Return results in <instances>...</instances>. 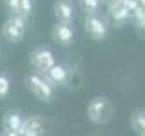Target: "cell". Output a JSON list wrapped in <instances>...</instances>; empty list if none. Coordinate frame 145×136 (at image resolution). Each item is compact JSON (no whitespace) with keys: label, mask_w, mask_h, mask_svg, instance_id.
I'll list each match as a JSON object with an SVG mask.
<instances>
[{"label":"cell","mask_w":145,"mask_h":136,"mask_svg":"<svg viewBox=\"0 0 145 136\" xmlns=\"http://www.w3.org/2000/svg\"><path fill=\"white\" fill-rule=\"evenodd\" d=\"M25 87L29 89V93L36 100H40L44 103L53 102L54 96H56V87L40 71H29L25 75Z\"/></svg>","instance_id":"1"},{"label":"cell","mask_w":145,"mask_h":136,"mask_svg":"<svg viewBox=\"0 0 145 136\" xmlns=\"http://www.w3.org/2000/svg\"><path fill=\"white\" fill-rule=\"evenodd\" d=\"M87 118L94 125H103L112 118V103L107 96H93L87 103Z\"/></svg>","instance_id":"2"},{"label":"cell","mask_w":145,"mask_h":136,"mask_svg":"<svg viewBox=\"0 0 145 136\" xmlns=\"http://www.w3.org/2000/svg\"><path fill=\"white\" fill-rule=\"evenodd\" d=\"M27 31V20L20 15H9L2 24V36L9 44H20Z\"/></svg>","instance_id":"3"},{"label":"cell","mask_w":145,"mask_h":136,"mask_svg":"<svg viewBox=\"0 0 145 136\" xmlns=\"http://www.w3.org/2000/svg\"><path fill=\"white\" fill-rule=\"evenodd\" d=\"M84 29H85V35H87L93 42H103L109 36V24L103 16H100V13L85 15Z\"/></svg>","instance_id":"4"},{"label":"cell","mask_w":145,"mask_h":136,"mask_svg":"<svg viewBox=\"0 0 145 136\" xmlns=\"http://www.w3.org/2000/svg\"><path fill=\"white\" fill-rule=\"evenodd\" d=\"M54 63H56V54L47 45H38L29 53V65L35 71L45 73L47 69H51Z\"/></svg>","instance_id":"5"},{"label":"cell","mask_w":145,"mask_h":136,"mask_svg":"<svg viewBox=\"0 0 145 136\" xmlns=\"http://www.w3.org/2000/svg\"><path fill=\"white\" fill-rule=\"evenodd\" d=\"M51 36H53V40L58 45H62V47H69V45L74 42V36H76L74 24H71V22H58L56 20V24L53 26Z\"/></svg>","instance_id":"6"},{"label":"cell","mask_w":145,"mask_h":136,"mask_svg":"<svg viewBox=\"0 0 145 136\" xmlns=\"http://www.w3.org/2000/svg\"><path fill=\"white\" fill-rule=\"evenodd\" d=\"M24 118H25L24 112L18 111V109H9V111H6L2 116V134L18 136V129L22 127Z\"/></svg>","instance_id":"7"},{"label":"cell","mask_w":145,"mask_h":136,"mask_svg":"<svg viewBox=\"0 0 145 136\" xmlns=\"http://www.w3.org/2000/svg\"><path fill=\"white\" fill-rule=\"evenodd\" d=\"M44 75L54 87H65V85L69 84V80H71V69L65 65V63H60V62H56L51 69H47Z\"/></svg>","instance_id":"8"},{"label":"cell","mask_w":145,"mask_h":136,"mask_svg":"<svg viewBox=\"0 0 145 136\" xmlns=\"http://www.w3.org/2000/svg\"><path fill=\"white\" fill-rule=\"evenodd\" d=\"M53 15L58 22H71V24H74V18H76L74 2L72 0H54Z\"/></svg>","instance_id":"9"},{"label":"cell","mask_w":145,"mask_h":136,"mask_svg":"<svg viewBox=\"0 0 145 136\" xmlns=\"http://www.w3.org/2000/svg\"><path fill=\"white\" fill-rule=\"evenodd\" d=\"M45 133V120L44 116H25L22 127L18 129V136H40Z\"/></svg>","instance_id":"10"},{"label":"cell","mask_w":145,"mask_h":136,"mask_svg":"<svg viewBox=\"0 0 145 136\" xmlns=\"http://www.w3.org/2000/svg\"><path fill=\"white\" fill-rule=\"evenodd\" d=\"M109 16H111V20L114 22L116 26H125L127 22L131 20V11H129V7L125 6L123 0H120V2L109 4Z\"/></svg>","instance_id":"11"},{"label":"cell","mask_w":145,"mask_h":136,"mask_svg":"<svg viewBox=\"0 0 145 136\" xmlns=\"http://www.w3.org/2000/svg\"><path fill=\"white\" fill-rule=\"evenodd\" d=\"M131 127L136 134L145 136V109H138L131 114Z\"/></svg>","instance_id":"12"},{"label":"cell","mask_w":145,"mask_h":136,"mask_svg":"<svg viewBox=\"0 0 145 136\" xmlns=\"http://www.w3.org/2000/svg\"><path fill=\"white\" fill-rule=\"evenodd\" d=\"M78 7L85 15H93V13H100L103 6V0H76Z\"/></svg>","instance_id":"13"},{"label":"cell","mask_w":145,"mask_h":136,"mask_svg":"<svg viewBox=\"0 0 145 136\" xmlns=\"http://www.w3.org/2000/svg\"><path fill=\"white\" fill-rule=\"evenodd\" d=\"M35 9H36V0H20V7H18L16 15L24 16L25 20H29L35 15Z\"/></svg>","instance_id":"14"},{"label":"cell","mask_w":145,"mask_h":136,"mask_svg":"<svg viewBox=\"0 0 145 136\" xmlns=\"http://www.w3.org/2000/svg\"><path fill=\"white\" fill-rule=\"evenodd\" d=\"M11 93V78L7 73H0V100H6Z\"/></svg>","instance_id":"15"},{"label":"cell","mask_w":145,"mask_h":136,"mask_svg":"<svg viewBox=\"0 0 145 136\" xmlns=\"http://www.w3.org/2000/svg\"><path fill=\"white\" fill-rule=\"evenodd\" d=\"M4 2V7L9 15H16L18 13V7H20V0H2Z\"/></svg>","instance_id":"16"},{"label":"cell","mask_w":145,"mask_h":136,"mask_svg":"<svg viewBox=\"0 0 145 136\" xmlns=\"http://www.w3.org/2000/svg\"><path fill=\"white\" fill-rule=\"evenodd\" d=\"M103 2H105L107 6H109V4H114V2H120V0H103Z\"/></svg>","instance_id":"17"},{"label":"cell","mask_w":145,"mask_h":136,"mask_svg":"<svg viewBox=\"0 0 145 136\" xmlns=\"http://www.w3.org/2000/svg\"><path fill=\"white\" fill-rule=\"evenodd\" d=\"M138 2H140V4H142V6L145 7V0H138Z\"/></svg>","instance_id":"18"},{"label":"cell","mask_w":145,"mask_h":136,"mask_svg":"<svg viewBox=\"0 0 145 136\" xmlns=\"http://www.w3.org/2000/svg\"><path fill=\"white\" fill-rule=\"evenodd\" d=\"M0 56H2V49H0Z\"/></svg>","instance_id":"19"}]
</instances>
